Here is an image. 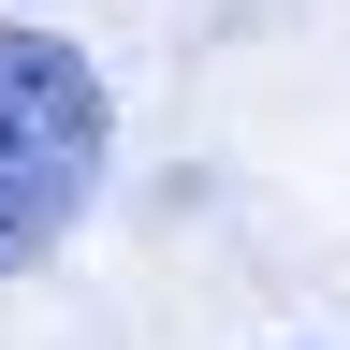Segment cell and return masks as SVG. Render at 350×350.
Wrapping results in <instances>:
<instances>
[{
  "label": "cell",
  "mask_w": 350,
  "mask_h": 350,
  "mask_svg": "<svg viewBox=\"0 0 350 350\" xmlns=\"http://www.w3.org/2000/svg\"><path fill=\"white\" fill-rule=\"evenodd\" d=\"M103 73L59 29H0V278L44 262L103 190Z\"/></svg>",
  "instance_id": "1"
}]
</instances>
